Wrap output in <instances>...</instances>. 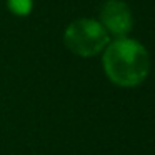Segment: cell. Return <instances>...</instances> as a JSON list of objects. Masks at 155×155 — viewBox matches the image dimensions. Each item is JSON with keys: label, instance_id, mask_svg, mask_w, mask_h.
I'll return each mask as SVG.
<instances>
[{"label": "cell", "instance_id": "cell-1", "mask_svg": "<svg viewBox=\"0 0 155 155\" xmlns=\"http://www.w3.org/2000/svg\"><path fill=\"white\" fill-rule=\"evenodd\" d=\"M104 70L115 85L135 87L150 72V55L140 42L127 37L117 38L105 47Z\"/></svg>", "mask_w": 155, "mask_h": 155}, {"label": "cell", "instance_id": "cell-4", "mask_svg": "<svg viewBox=\"0 0 155 155\" xmlns=\"http://www.w3.org/2000/svg\"><path fill=\"white\" fill-rule=\"evenodd\" d=\"M8 10L15 15H28L34 7V0H7Z\"/></svg>", "mask_w": 155, "mask_h": 155}, {"label": "cell", "instance_id": "cell-2", "mask_svg": "<svg viewBox=\"0 0 155 155\" xmlns=\"http://www.w3.org/2000/svg\"><path fill=\"white\" fill-rule=\"evenodd\" d=\"M108 34L94 18L74 20L64 34L65 47L75 55L92 57L108 45Z\"/></svg>", "mask_w": 155, "mask_h": 155}, {"label": "cell", "instance_id": "cell-3", "mask_svg": "<svg viewBox=\"0 0 155 155\" xmlns=\"http://www.w3.org/2000/svg\"><path fill=\"white\" fill-rule=\"evenodd\" d=\"M105 32L117 38H125L134 25L132 10L122 0H107L100 8V22Z\"/></svg>", "mask_w": 155, "mask_h": 155}]
</instances>
